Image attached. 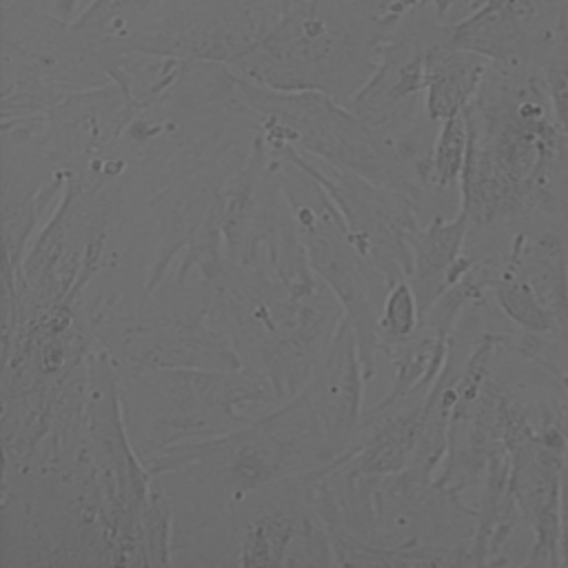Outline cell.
<instances>
[{
    "mask_svg": "<svg viewBox=\"0 0 568 568\" xmlns=\"http://www.w3.org/2000/svg\"><path fill=\"white\" fill-rule=\"evenodd\" d=\"M419 0H300L229 69L280 91L351 100L382 47Z\"/></svg>",
    "mask_w": 568,
    "mask_h": 568,
    "instance_id": "obj_1",
    "label": "cell"
},
{
    "mask_svg": "<svg viewBox=\"0 0 568 568\" xmlns=\"http://www.w3.org/2000/svg\"><path fill=\"white\" fill-rule=\"evenodd\" d=\"M300 0H162L126 38L144 55L233 64Z\"/></svg>",
    "mask_w": 568,
    "mask_h": 568,
    "instance_id": "obj_2",
    "label": "cell"
},
{
    "mask_svg": "<svg viewBox=\"0 0 568 568\" xmlns=\"http://www.w3.org/2000/svg\"><path fill=\"white\" fill-rule=\"evenodd\" d=\"M501 430L508 464V495L532 535V564H561V506L568 442L548 426L535 430L526 415L501 399Z\"/></svg>",
    "mask_w": 568,
    "mask_h": 568,
    "instance_id": "obj_3",
    "label": "cell"
},
{
    "mask_svg": "<svg viewBox=\"0 0 568 568\" xmlns=\"http://www.w3.org/2000/svg\"><path fill=\"white\" fill-rule=\"evenodd\" d=\"M439 38L490 64L544 67L568 42V0H488L468 18L442 24Z\"/></svg>",
    "mask_w": 568,
    "mask_h": 568,
    "instance_id": "obj_4",
    "label": "cell"
},
{
    "mask_svg": "<svg viewBox=\"0 0 568 568\" xmlns=\"http://www.w3.org/2000/svg\"><path fill=\"white\" fill-rule=\"evenodd\" d=\"M497 300L530 333L552 335L568 324V271L555 233L519 240L510 268L497 282Z\"/></svg>",
    "mask_w": 568,
    "mask_h": 568,
    "instance_id": "obj_5",
    "label": "cell"
},
{
    "mask_svg": "<svg viewBox=\"0 0 568 568\" xmlns=\"http://www.w3.org/2000/svg\"><path fill=\"white\" fill-rule=\"evenodd\" d=\"M490 62L477 53L433 42L424 60V100L435 122L464 113L475 100Z\"/></svg>",
    "mask_w": 568,
    "mask_h": 568,
    "instance_id": "obj_6",
    "label": "cell"
},
{
    "mask_svg": "<svg viewBox=\"0 0 568 568\" xmlns=\"http://www.w3.org/2000/svg\"><path fill=\"white\" fill-rule=\"evenodd\" d=\"M162 0H91L75 22L124 49L131 31Z\"/></svg>",
    "mask_w": 568,
    "mask_h": 568,
    "instance_id": "obj_7",
    "label": "cell"
},
{
    "mask_svg": "<svg viewBox=\"0 0 568 568\" xmlns=\"http://www.w3.org/2000/svg\"><path fill=\"white\" fill-rule=\"evenodd\" d=\"M468 144H470V129H468L466 111L453 118H446L435 135L433 162H430L433 175L437 178L439 184L448 186L464 175Z\"/></svg>",
    "mask_w": 568,
    "mask_h": 568,
    "instance_id": "obj_8",
    "label": "cell"
},
{
    "mask_svg": "<svg viewBox=\"0 0 568 568\" xmlns=\"http://www.w3.org/2000/svg\"><path fill=\"white\" fill-rule=\"evenodd\" d=\"M0 4L49 13L64 22H75L87 7L84 0H0Z\"/></svg>",
    "mask_w": 568,
    "mask_h": 568,
    "instance_id": "obj_9",
    "label": "cell"
},
{
    "mask_svg": "<svg viewBox=\"0 0 568 568\" xmlns=\"http://www.w3.org/2000/svg\"><path fill=\"white\" fill-rule=\"evenodd\" d=\"M488 0H419V4L439 22V24H455L470 13H475L479 7H484Z\"/></svg>",
    "mask_w": 568,
    "mask_h": 568,
    "instance_id": "obj_10",
    "label": "cell"
},
{
    "mask_svg": "<svg viewBox=\"0 0 568 568\" xmlns=\"http://www.w3.org/2000/svg\"><path fill=\"white\" fill-rule=\"evenodd\" d=\"M388 326L395 335H406L413 328V320H415V304L410 297V291L406 286H397L395 293L388 300Z\"/></svg>",
    "mask_w": 568,
    "mask_h": 568,
    "instance_id": "obj_11",
    "label": "cell"
}]
</instances>
